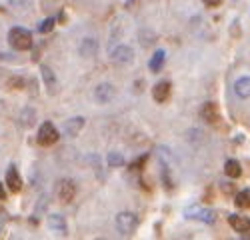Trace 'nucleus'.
<instances>
[{"mask_svg":"<svg viewBox=\"0 0 250 240\" xmlns=\"http://www.w3.org/2000/svg\"><path fill=\"white\" fill-rule=\"evenodd\" d=\"M8 40H10L12 48H16V50H30L32 48V34L26 28H20V26L10 28Z\"/></svg>","mask_w":250,"mask_h":240,"instance_id":"nucleus-1","label":"nucleus"},{"mask_svg":"<svg viewBox=\"0 0 250 240\" xmlns=\"http://www.w3.org/2000/svg\"><path fill=\"white\" fill-rule=\"evenodd\" d=\"M184 214H186V218L200 220V222H204V224H212L214 220H216V212H214V210L204 208V206H198V204L188 206V208L184 210Z\"/></svg>","mask_w":250,"mask_h":240,"instance_id":"nucleus-2","label":"nucleus"},{"mask_svg":"<svg viewBox=\"0 0 250 240\" xmlns=\"http://www.w3.org/2000/svg\"><path fill=\"white\" fill-rule=\"evenodd\" d=\"M116 228L120 234H132L138 228V216L134 212H120L116 216Z\"/></svg>","mask_w":250,"mask_h":240,"instance_id":"nucleus-3","label":"nucleus"},{"mask_svg":"<svg viewBox=\"0 0 250 240\" xmlns=\"http://www.w3.org/2000/svg\"><path fill=\"white\" fill-rule=\"evenodd\" d=\"M38 144L40 146H50L54 142H58V138H60V132L56 130V126L52 122H44L42 126L38 128Z\"/></svg>","mask_w":250,"mask_h":240,"instance_id":"nucleus-4","label":"nucleus"},{"mask_svg":"<svg viewBox=\"0 0 250 240\" xmlns=\"http://www.w3.org/2000/svg\"><path fill=\"white\" fill-rule=\"evenodd\" d=\"M56 194L58 198L62 200V202H72L74 196H76V184L72 182V180H60L58 182V188H56Z\"/></svg>","mask_w":250,"mask_h":240,"instance_id":"nucleus-5","label":"nucleus"},{"mask_svg":"<svg viewBox=\"0 0 250 240\" xmlns=\"http://www.w3.org/2000/svg\"><path fill=\"white\" fill-rule=\"evenodd\" d=\"M132 56H134V52L126 44H120V46L112 48V52H110V58L114 60L116 64H128V62H132Z\"/></svg>","mask_w":250,"mask_h":240,"instance_id":"nucleus-6","label":"nucleus"},{"mask_svg":"<svg viewBox=\"0 0 250 240\" xmlns=\"http://www.w3.org/2000/svg\"><path fill=\"white\" fill-rule=\"evenodd\" d=\"M200 116H202V120H206L208 124H218V122H220V110H218V106H216L214 102L202 104Z\"/></svg>","mask_w":250,"mask_h":240,"instance_id":"nucleus-7","label":"nucleus"},{"mask_svg":"<svg viewBox=\"0 0 250 240\" xmlns=\"http://www.w3.org/2000/svg\"><path fill=\"white\" fill-rule=\"evenodd\" d=\"M82 126H84V118H82V116L68 118L66 122H64V126H62V134L74 138V136H78V132L82 130Z\"/></svg>","mask_w":250,"mask_h":240,"instance_id":"nucleus-8","label":"nucleus"},{"mask_svg":"<svg viewBox=\"0 0 250 240\" xmlns=\"http://www.w3.org/2000/svg\"><path fill=\"white\" fill-rule=\"evenodd\" d=\"M114 98V86L112 84H100L94 88V100L100 104H106Z\"/></svg>","mask_w":250,"mask_h":240,"instance_id":"nucleus-9","label":"nucleus"},{"mask_svg":"<svg viewBox=\"0 0 250 240\" xmlns=\"http://www.w3.org/2000/svg\"><path fill=\"white\" fill-rule=\"evenodd\" d=\"M228 224H230L232 230H236V232H250V218L248 216L230 214L228 216Z\"/></svg>","mask_w":250,"mask_h":240,"instance_id":"nucleus-10","label":"nucleus"},{"mask_svg":"<svg viewBox=\"0 0 250 240\" xmlns=\"http://www.w3.org/2000/svg\"><path fill=\"white\" fill-rule=\"evenodd\" d=\"M6 184H8V188L12 192H20V190H22V178H20L16 166H8V170H6Z\"/></svg>","mask_w":250,"mask_h":240,"instance_id":"nucleus-11","label":"nucleus"},{"mask_svg":"<svg viewBox=\"0 0 250 240\" xmlns=\"http://www.w3.org/2000/svg\"><path fill=\"white\" fill-rule=\"evenodd\" d=\"M46 224H48V228L52 230V232H56V234H66V220L62 218L60 214H50L48 216V220H46Z\"/></svg>","mask_w":250,"mask_h":240,"instance_id":"nucleus-12","label":"nucleus"},{"mask_svg":"<svg viewBox=\"0 0 250 240\" xmlns=\"http://www.w3.org/2000/svg\"><path fill=\"white\" fill-rule=\"evenodd\" d=\"M152 96H154L156 102H166V100L170 98V82H166V80L158 82V84L152 88Z\"/></svg>","mask_w":250,"mask_h":240,"instance_id":"nucleus-13","label":"nucleus"},{"mask_svg":"<svg viewBox=\"0 0 250 240\" xmlns=\"http://www.w3.org/2000/svg\"><path fill=\"white\" fill-rule=\"evenodd\" d=\"M234 92L238 98H250V76L238 78L234 82Z\"/></svg>","mask_w":250,"mask_h":240,"instance_id":"nucleus-14","label":"nucleus"},{"mask_svg":"<svg viewBox=\"0 0 250 240\" xmlns=\"http://www.w3.org/2000/svg\"><path fill=\"white\" fill-rule=\"evenodd\" d=\"M224 172H226V176H230V178H238L242 174V166H240L238 160L228 158L224 162Z\"/></svg>","mask_w":250,"mask_h":240,"instance_id":"nucleus-15","label":"nucleus"},{"mask_svg":"<svg viewBox=\"0 0 250 240\" xmlns=\"http://www.w3.org/2000/svg\"><path fill=\"white\" fill-rule=\"evenodd\" d=\"M96 50H98L96 40H92V38H84V40H82V44H80V54H82V56L90 58V56L96 54Z\"/></svg>","mask_w":250,"mask_h":240,"instance_id":"nucleus-16","label":"nucleus"},{"mask_svg":"<svg viewBox=\"0 0 250 240\" xmlns=\"http://www.w3.org/2000/svg\"><path fill=\"white\" fill-rule=\"evenodd\" d=\"M40 70H42V80H44V84H46L48 92L54 94V92H56V86H58V84H56V78H54V72H52L48 66H42Z\"/></svg>","mask_w":250,"mask_h":240,"instance_id":"nucleus-17","label":"nucleus"},{"mask_svg":"<svg viewBox=\"0 0 250 240\" xmlns=\"http://www.w3.org/2000/svg\"><path fill=\"white\" fill-rule=\"evenodd\" d=\"M164 60H166V52H164V50H156V52H154V56L150 58V62H148L150 70H152V72L162 70V66H164Z\"/></svg>","mask_w":250,"mask_h":240,"instance_id":"nucleus-18","label":"nucleus"},{"mask_svg":"<svg viewBox=\"0 0 250 240\" xmlns=\"http://www.w3.org/2000/svg\"><path fill=\"white\" fill-rule=\"evenodd\" d=\"M234 204L238 208H250V190H240L234 196Z\"/></svg>","mask_w":250,"mask_h":240,"instance_id":"nucleus-19","label":"nucleus"},{"mask_svg":"<svg viewBox=\"0 0 250 240\" xmlns=\"http://www.w3.org/2000/svg\"><path fill=\"white\" fill-rule=\"evenodd\" d=\"M108 164L110 166H124L126 164V160H124V156L120 152H110L108 154Z\"/></svg>","mask_w":250,"mask_h":240,"instance_id":"nucleus-20","label":"nucleus"},{"mask_svg":"<svg viewBox=\"0 0 250 240\" xmlns=\"http://www.w3.org/2000/svg\"><path fill=\"white\" fill-rule=\"evenodd\" d=\"M148 160V154H142V156H138L136 160H132L130 162V170H142V166H144V162Z\"/></svg>","mask_w":250,"mask_h":240,"instance_id":"nucleus-21","label":"nucleus"},{"mask_svg":"<svg viewBox=\"0 0 250 240\" xmlns=\"http://www.w3.org/2000/svg\"><path fill=\"white\" fill-rule=\"evenodd\" d=\"M52 28H54V18H46V20H42V22H40V26H38V30L42 32V34L50 32Z\"/></svg>","mask_w":250,"mask_h":240,"instance_id":"nucleus-22","label":"nucleus"},{"mask_svg":"<svg viewBox=\"0 0 250 240\" xmlns=\"http://www.w3.org/2000/svg\"><path fill=\"white\" fill-rule=\"evenodd\" d=\"M8 2H10V6H14V8H20V10H22V8H26V6H28L30 0H8Z\"/></svg>","mask_w":250,"mask_h":240,"instance_id":"nucleus-23","label":"nucleus"},{"mask_svg":"<svg viewBox=\"0 0 250 240\" xmlns=\"http://www.w3.org/2000/svg\"><path fill=\"white\" fill-rule=\"evenodd\" d=\"M22 82H24L22 78H10L8 80V86H22Z\"/></svg>","mask_w":250,"mask_h":240,"instance_id":"nucleus-24","label":"nucleus"},{"mask_svg":"<svg viewBox=\"0 0 250 240\" xmlns=\"http://www.w3.org/2000/svg\"><path fill=\"white\" fill-rule=\"evenodd\" d=\"M202 2H204L206 6H210V8H214V6H220V2H222V0H202Z\"/></svg>","mask_w":250,"mask_h":240,"instance_id":"nucleus-25","label":"nucleus"},{"mask_svg":"<svg viewBox=\"0 0 250 240\" xmlns=\"http://www.w3.org/2000/svg\"><path fill=\"white\" fill-rule=\"evenodd\" d=\"M222 190H224V194H232V192H234V184H230V182H226V184L222 186Z\"/></svg>","mask_w":250,"mask_h":240,"instance_id":"nucleus-26","label":"nucleus"},{"mask_svg":"<svg viewBox=\"0 0 250 240\" xmlns=\"http://www.w3.org/2000/svg\"><path fill=\"white\" fill-rule=\"evenodd\" d=\"M4 196H6V192H4V186L0 184V200H4Z\"/></svg>","mask_w":250,"mask_h":240,"instance_id":"nucleus-27","label":"nucleus"}]
</instances>
